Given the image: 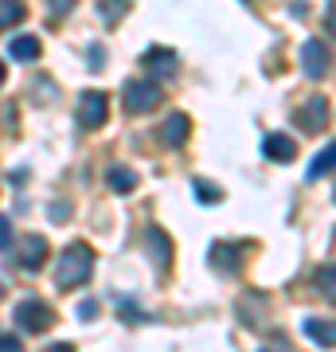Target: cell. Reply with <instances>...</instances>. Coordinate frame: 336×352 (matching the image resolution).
<instances>
[{"instance_id": "cell-1", "label": "cell", "mask_w": 336, "mask_h": 352, "mask_svg": "<svg viewBox=\"0 0 336 352\" xmlns=\"http://www.w3.org/2000/svg\"><path fill=\"white\" fill-rule=\"evenodd\" d=\"M90 274H94V251H90V243H82V239L67 243L59 266H55V282H59V289L87 286Z\"/></svg>"}, {"instance_id": "cell-2", "label": "cell", "mask_w": 336, "mask_h": 352, "mask_svg": "<svg viewBox=\"0 0 336 352\" xmlns=\"http://www.w3.org/2000/svg\"><path fill=\"white\" fill-rule=\"evenodd\" d=\"M161 82H153V78H133V82H125L122 87V106L125 113H149L157 102H161Z\"/></svg>"}, {"instance_id": "cell-3", "label": "cell", "mask_w": 336, "mask_h": 352, "mask_svg": "<svg viewBox=\"0 0 336 352\" xmlns=\"http://www.w3.org/2000/svg\"><path fill=\"white\" fill-rule=\"evenodd\" d=\"M16 325L24 329V333H47L55 325V314H51V305L43 298H24V302L16 305Z\"/></svg>"}, {"instance_id": "cell-4", "label": "cell", "mask_w": 336, "mask_h": 352, "mask_svg": "<svg viewBox=\"0 0 336 352\" xmlns=\"http://www.w3.org/2000/svg\"><path fill=\"white\" fill-rule=\"evenodd\" d=\"M328 67H333L328 43H324V39H305V43H301V71H305V78H324Z\"/></svg>"}, {"instance_id": "cell-5", "label": "cell", "mask_w": 336, "mask_h": 352, "mask_svg": "<svg viewBox=\"0 0 336 352\" xmlns=\"http://www.w3.org/2000/svg\"><path fill=\"white\" fill-rule=\"evenodd\" d=\"M293 122H298L305 133H321V129L328 126V98H321V94L305 98L298 106V113H293Z\"/></svg>"}, {"instance_id": "cell-6", "label": "cell", "mask_w": 336, "mask_h": 352, "mask_svg": "<svg viewBox=\"0 0 336 352\" xmlns=\"http://www.w3.org/2000/svg\"><path fill=\"white\" fill-rule=\"evenodd\" d=\"M106 113H110V102H106L102 90H87V94L78 98V126H82V129L106 126Z\"/></svg>"}, {"instance_id": "cell-7", "label": "cell", "mask_w": 336, "mask_h": 352, "mask_svg": "<svg viewBox=\"0 0 336 352\" xmlns=\"http://www.w3.org/2000/svg\"><path fill=\"white\" fill-rule=\"evenodd\" d=\"M16 263H20V270H39L47 263V239L43 235H24L20 247H16Z\"/></svg>"}, {"instance_id": "cell-8", "label": "cell", "mask_w": 336, "mask_h": 352, "mask_svg": "<svg viewBox=\"0 0 336 352\" xmlns=\"http://www.w3.org/2000/svg\"><path fill=\"white\" fill-rule=\"evenodd\" d=\"M262 153H266V161L289 164V161H298V141L289 138V133H266V141H262Z\"/></svg>"}, {"instance_id": "cell-9", "label": "cell", "mask_w": 336, "mask_h": 352, "mask_svg": "<svg viewBox=\"0 0 336 352\" xmlns=\"http://www.w3.org/2000/svg\"><path fill=\"white\" fill-rule=\"evenodd\" d=\"M208 263H212V270H219V274H238V270H243V254H238L235 243H212Z\"/></svg>"}, {"instance_id": "cell-10", "label": "cell", "mask_w": 336, "mask_h": 352, "mask_svg": "<svg viewBox=\"0 0 336 352\" xmlns=\"http://www.w3.org/2000/svg\"><path fill=\"white\" fill-rule=\"evenodd\" d=\"M141 63L149 67L157 78H172L176 67H180V63H176V51L172 47H149L145 55H141Z\"/></svg>"}, {"instance_id": "cell-11", "label": "cell", "mask_w": 336, "mask_h": 352, "mask_svg": "<svg viewBox=\"0 0 336 352\" xmlns=\"http://www.w3.org/2000/svg\"><path fill=\"white\" fill-rule=\"evenodd\" d=\"M188 133H192V118H188V113H168V118L161 122V141L164 145H172V149L184 145Z\"/></svg>"}, {"instance_id": "cell-12", "label": "cell", "mask_w": 336, "mask_h": 352, "mask_svg": "<svg viewBox=\"0 0 336 352\" xmlns=\"http://www.w3.org/2000/svg\"><path fill=\"white\" fill-rule=\"evenodd\" d=\"M305 337L313 344H321V349H336V321H328V317H309L305 321Z\"/></svg>"}, {"instance_id": "cell-13", "label": "cell", "mask_w": 336, "mask_h": 352, "mask_svg": "<svg viewBox=\"0 0 336 352\" xmlns=\"http://www.w3.org/2000/svg\"><path fill=\"white\" fill-rule=\"evenodd\" d=\"M145 243H149V254H153V263L161 266H168L172 263V243H168V235H164L161 227H149V231H145Z\"/></svg>"}, {"instance_id": "cell-14", "label": "cell", "mask_w": 336, "mask_h": 352, "mask_svg": "<svg viewBox=\"0 0 336 352\" xmlns=\"http://www.w3.org/2000/svg\"><path fill=\"white\" fill-rule=\"evenodd\" d=\"M106 184H110V192L125 196V192L137 188V173H133V168H125V164H110V168H106Z\"/></svg>"}, {"instance_id": "cell-15", "label": "cell", "mask_w": 336, "mask_h": 352, "mask_svg": "<svg viewBox=\"0 0 336 352\" xmlns=\"http://www.w3.org/2000/svg\"><path fill=\"white\" fill-rule=\"evenodd\" d=\"M39 51H43V43H39L36 36H16L12 47H8V55L20 59V63H32V59H39Z\"/></svg>"}, {"instance_id": "cell-16", "label": "cell", "mask_w": 336, "mask_h": 352, "mask_svg": "<svg viewBox=\"0 0 336 352\" xmlns=\"http://www.w3.org/2000/svg\"><path fill=\"white\" fill-rule=\"evenodd\" d=\"M328 173H336V141L328 145V149H321L317 157H313V164H309V176L317 180V176H328Z\"/></svg>"}, {"instance_id": "cell-17", "label": "cell", "mask_w": 336, "mask_h": 352, "mask_svg": "<svg viewBox=\"0 0 336 352\" xmlns=\"http://www.w3.org/2000/svg\"><path fill=\"white\" fill-rule=\"evenodd\" d=\"M24 20V0H0V32Z\"/></svg>"}, {"instance_id": "cell-18", "label": "cell", "mask_w": 336, "mask_h": 352, "mask_svg": "<svg viewBox=\"0 0 336 352\" xmlns=\"http://www.w3.org/2000/svg\"><path fill=\"white\" fill-rule=\"evenodd\" d=\"M317 289H321L328 302H336V263H324L317 270Z\"/></svg>"}, {"instance_id": "cell-19", "label": "cell", "mask_w": 336, "mask_h": 352, "mask_svg": "<svg viewBox=\"0 0 336 352\" xmlns=\"http://www.w3.org/2000/svg\"><path fill=\"white\" fill-rule=\"evenodd\" d=\"M125 12H129V0H98V16L106 24H117Z\"/></svg>"}, {"instance_id": "cell-20", "label": "cell", "mask_w": 336, "mask_h": 352, "mask_svg": "<svg viewBox=\"0 0 336 352\" xmlns=\"http://www.w3.org/2000/svg\"><path fill=\"white\" fill-rule=\"evenodd\" d=\"M192 192H196L199 204H219L223 200V188H215L212 180H192Z\"/></svg>"}, {"instance_id": "cell-21", "label": "cell", "mask_w": 336, "mask_h": 352, "mask_svg": "<svg viewBox=\"0 0 336 352\" xmlns=\"http://www.w3.org/2000/svg\"><path fill=\"white\" fill-rule=\"evenodd\" d=\"M0 251H12V223H8V215H0Z\"/></svg>"}, {"instance_id": "cell-22", "label": "cell", "mask_w": 336, "mask_h": 352, "mask_svg": "<svg viewBox=\"0 0 336 352\" xmlns=\"http://www.w3.org/2000/svg\"><path fill=\"white\" fill-rule=\"evenodd\" d=\"M0 352H24V344H20L12 333H0Z\"/></svg>"}, {"instance_id": "cell-23", "label": "cell", "mask_w": 336, "mask_h": 352, "mask_svg": "<svg viewBox=\"0 0 336 352\" xmlns=\"http://www.w3.org/2000/svg\"><path fill=\"white\" fill-rule=\"evenodd\" d=\"M98 317V302H82L78 305V321H94Z\"/></svg>"}, {"instance_id": "cell-24", "label": "cell", "mask_w": 336, "mask_h": 352, "mask_svg": "<svg viewBox=\"0 0 336 352\" xmlns=\"http://www.w3.org/2000/svg\"><path fill=\"white\" fill-rule=\"evenodd\" d=\"M75 4H78V0H47V8H51V12H55V16L71 12V8H75Z\"/></svg>"}, {"instance_id": "cell-25", "label": "cell", "mask_w": 336, "mask_h": 352, "mask_svg": "<svg viewBox=\"0 0 336 352\" xmlns=\"http://www.w3.org/2000/svg\"><path fill=\"white\" fill-rule=\"evenodd\" d=\"M87 55H90L87 63H90V67H94V71H98V67H102V63H106V51H102V47H90V51H87Z\"/></svg>"}, {"instance_id": "cell-26", "label": "cell", "mask_w": 336, "mask_h": 352, "mask_svg": "<svg viewBox=\"0 0 336 352\" xmlns=\"http://www.w3.org/2000/svg\"><path fill=\"white\" fill-rule=\"evenodd\" d=\"M67 215H71V208H63V204H51V219H55V223H63Z\"/></svg>"}, {"instance_id": "cell-27", "label": "cell", "mask_w": 336, "mask_h": 352, "mask_svg": "<svg viewBox=\"0 0 336 352\" xmlns=\"http://www.w3.org/2000/svg\"><path fill=\"white\" fill-rule=\"evenodd\" d=\"M324 24H328V32H336V0L328 4V16H324Z\"/></svg>"}, {"instance_id": "cell-28", "label": "cell", "mask_w": 336, "mask_h": 352, "mask_svg": "<svg viewBox=\"0 0 336 352\" xmlns=\"http://www.w3.org/2000/svg\"><path fill=\"white\" fill-rule=\"evenodd\" d=\"M43 352H75L71 344H51V349H43Z\"/></svg>"}, {"instance_id": "cell-29", "label": "cell", "mask_w": 336, "mask_h": 352, "mask_svg": "<svg viewBox=\"0 0 336 352\" xmlns=\"http://www.w3.org/2000/svg\"><path fill=\"white\" fill-rule=\"evenodd\" d=\"M0 87H4V59H0Z\"/></svg>"}, {"instance_id": "cell-30", "label": "cell", "mask_w": 336, "mask_h": 352, "mask_svg": "<svg viewBox=\"0 0 336 352\" xmlns=\"http://www.w3.org/2000/svg\"><path fill=\"white\" fill-rule=\"evenodd\" d=\"M262 352H282V349H262ZM286 352H289V349H286Z\"/></svg>"}, {"instance_id": "cell-31", "label": "cell", "mask_w": 336, "mask_h": 352, "mask_svg": "<svg viewBox=\"0 0 336 352\" xmlns=\"http://www.w3.org/2000/svg\"><path fill=\"white\" fill-rule=\"evenodd\" d=\"M243 4H254V0H243Z\"/></svg>"}, {"instance_id": "cell-32", "label": "cell", "mask_w": 336, "mask_h": 352, "mask_svg": "<svg viewBox=\"0 0 336 352\" xmlns=\"http://www.w3.org/2000/svg\"><path fill=\"white\" fill-rule=\"evenodd\" d=\"M333 200H336V192H333Z\"/></svg>"}]
</instances>
